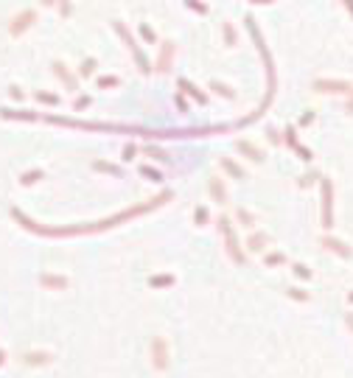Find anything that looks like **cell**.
I'll return each instance as SVG.
<instances>
[{
    "mask_svg": "<svg viewBox=\"0 0 353 378\" xmlns=\"http://www.w3.org/2000/svg\"><path fill=\"white\" fill-rule=\"evenodd\" d=\"M87 104H90V98H87V95H81V98H79V104H76V110H85Z\"/></svg>",
    "mask_w": 353,
    "mask_h": 378,
    "instance_id": "40",
    "label": "cell"
},
{
    "mask_svg": "<svg viewBox=\"0 0 353 378\" xmlns=\"http://www.w3.org/2000/svg\"><path fill=\"white\" fill-rule=\"evenodd\" d=\"M174 283H177L174 275H152V278H149V286H152V289H165V286H174Z\"/></svg>",
    "mask_w": 353,
    "mask_h": 378,
    "instance_id": "16",
    "label": "cell"
},
{
    "mask_svg": "<svg viewBox=\"0 0 353 378\" xmlns=\"http://www.w3.org/2000/svg\"><path fill=\"white\" fill-rule=\"evenodd\" d=\"M269 241V236L266 233H253V236L247 238V249H253V252H261L264 249V244Z\"/></svg>",
    "mask_w": 353,
    "mask_h": 378,
    "instance_id": "18",
    "label": "cell"
},
{
    "mask_svg": "<svg viewBox=\"0 0 353 378\" xmlns=\"http://www.w3.org/2000/svg\"><path fill=\"white\" fill-rule=\"evenodd\" d=\"M185 6H188L191 11H196V14H207V3H202V0H185Z\"/></svg>",
    "mask_w": 353,
    "mask_h": 378,
    "instance_id": "24",
    "label": "cell"
},
{
    "mask_svg": "<svg viewBox=\"0 0 353 378\" xmlns=\"http://www.w3.org/2000/svg\"><path fill=\"white\" fill-rule=\"evenodd\" d=\"M112 31H115V34H118V37H121V39H123V45H127V48H129V51H132V56H135V53H137V51H140V48H137V42H135V37H132V31H129V28H127V23H121V20H115V23H112Z\"/></svg>",
    "mask_w": 353,
    "mask_h": 378,
    "instance_id": "8",
    "label": "cell"
},
{
    "mask_svg": "<svg viewBox=\"0 0 353 378\" xmlns=\"http://www.w3.org/2000/svg\"><path fill=\"white\" fill-rule=\"evenodd\" d=\"M236 149L244 154V157H250V160H253V163H264V152H261L258 146H253V143L238 140V143H236Z\"/></svg>",
    "mask_w": 353,
    "mask_h": 378,
    "instance_id": "10",
    "label": "cell"
},
{
    "mask_svg": "<svg viewBox=\"0 0 353 378\" xmlns=\"http://www.w3.org/2000/svg\"><path fill=\"white\" fill-rule=\"evenodd\" d=\"M3 362H6V353H3V350H0V367H3Z\"/></svg>",
    "mask_w": 353,
    "mask_h": 378,
    "instance_id": "45",
    "label": "cell"
},
{
    "mask_svg": "<svg viewBox=\"0 0 353 378\" xmlns=\"http://www.w3.org/2000/svg\"><path fill=\"white\" fill-rule=\"evenodd\" d=\"M224 39H227V45H236V28H233L230 23L224 26Z\"/></svg>",
    "mask_w": 353,
    "mask_h": 378,
    "instance_id": "33",
    "label": "cell"
},
{
    "mask_svg": "<svg viewBox=\"0 0 353 378\" xmlns=\"http://www.w3.org/2000/svg\"><path fill=\"white\" fill-rule=\"evenodd\" d=\"M123 160H127V163H129V160H135V143H129V146L123 149Z\"/></svg>",
    "mask_w": 353,
    "mask_h": 378,
    "instance_id": "38",
    "label": "cell"
},
{
    "mask_svg": "<svg viewBox=\"0 0 353 378\" xmlns=\"http://www.w3.org/2000/svg\"><path fill=\"white\" fill-rule=\"evenodd\" d=\"M331 207H334V185L328 179H322V227H334Z\"/></svg>",
    "mask_w": 353,
    "mask_h": 378,
    "instance_id": "7",
    "label": "cell"
},
{
    "mask_svg": "<svg viewBox=\"0 0 353 378\" xmlns=\"http://www.w3.org/2000/svg\"><path fill=\"white\" fill-rule=\"evenodd\" d=\"M51 359V353H23V364H28V367H43Z\"/></svg>",
    "mask_w": 353,
    "mask_h": 378,
    "instance_id": "14",
    "label": "cell"
},
{
    "mask_svg": "<svg viewBox=\"0 0 353 378\" xmlns=\"http://www.w3.org/2000/svg\"><path fill=\"white\" fill-rule=\"evenodd\" d=\"M93 70H95V59H85V62H81V70H79V73H81V76H90Z\"/></svg>",
    "mask_w": 353,
    "mask_h": 378,
    "instance_id": "31",
    "label": "cell"
},
{
    "mask_svg": "<svg viewBox=\"0 0 353 378\" xmlns=\"http://www.w3.org/2000/svg\"><path fill=\"white\" fill-rule=\"evenodd\" d=\"M53 73H56L59 79H62V84H65L68 90H79V81H76V76H70V73H68V68H65L62 62H53Z\"/></svg>",
    "mask_w": 353,
    "mask_h": 378,
    "instance_id": "11",
    "label": "cell"
},
{
    "mask_svg": "<svg viewBox=\"0 0 353 378\" xmlns=\"http://www.w3.org/2000/svg\"><path fill=\"white\" fill-rule=\"evenodd\" d=\"M0 118H17V121H34L37 115H31V112H17V110H0Z\"/></svg>",
    "mask_w": 353,
    "mask_h": 378,
    "instance_id": "20",
    "label": "cell"
},
{
    "mask_svg": "<svg viewBox=\"0 0 353 378\" xmlns=\"http://www.w3.org/2000/svg\"><path fill=\"white\" fill-rule=\"evenodd\" d=\"M174 56H177V45L171 39H165L163 45H160V56H157V65H154V70H160V73H169L171 65H174Z\"/></svg>",
    "mask_w": 353,
    "mask_h": 378,
    "instance_id": "6",
    "label": "cell"
},
{
    "mask_svg": "<svg viewBox=\"0 0 353 378\" xmlns=\"http://www.w3.org/2000/svg\"><path fill=\"white\" fill-rule=\"evenodd\" d=\"M348 112L353 115V93H350V101H348Z\"/></svg>",
    "mask_w": 353,
    "mask_h": 378,
    "instance_id": "44",
    "label": "cell"
},
{
    "mask_svg": "<svg viewBox=\"0 0 353 378\" xmlns=\"http://www.w3.org/2000/svg\"><path fill=\"white\" fill-rule=\"evenodd\" d=\"M295 272H297V278H303V280L311 278V269L306 266V263H295Z\"/></svg>",
    "mask_w": 353,
    "mask_h": 378,
    "instance_id": "30",
    "label": "cell"
},
{
    "mask_svg": "<svg viewBox=\"0 0 353 378\" xmlns=\"http://www.w3.org/2000/svg\"><path fill=\"white\" fill-rule=\"evenodd\" d=\"M165 199H171L169 191H165L163 196H154V199H149L146 205L127 207V210H121L118 216H110V219L98 221V224H85V227H39L37 221L28 219V216H23L17 207L11 210V216L20 221L23 230H31V233H37V236H56V238H62V236H87V233H101V230H110V227H115V224H123V221H129V219H135V216L146 213V210H154L157 205H165Z\"/></svg>",
    "mask_w": 353,
    "mask_h": 378,
    "instance_id": "1",
    "label": "cell"
},
{
    "mask_svg": "<svg viewBox=\"0 0 353 378\" xmlns=\"http://www.w3.org/2000/svg\"><path fill=\"white\" fill-rule=\"evenodd\" d=\"M286 143H289L292 149H295L297 143H300V140H297V135H295V129H292V126H289V129H286Z\"/></svg>",
    "mask_w": 353,
    "mask_h": 378,
    "instance_id": "37",
    "label": "cell"
},
{
    "mask_svg": "<svg viewBox=\"0 0 353 378\" xmlns=\"http://www.w3.org/2000/svg\"><path fill=\"white\" fill-rule=\"evenodd\" d=\"M211 87L216 90V93L221 95V98H236V93H233V87H227V84H221V81H213Z\"/></svg>",
    "mask_w": 353,
    "mask_h": 378,
    "instance_id": "22",
    "label": "cell"
},
{
    "mask_svg": "<svg viewBox=\"0 0 353 378\" xmlns=\"http://www.w3.org/2000/svg\"><path fill=\"white\" fill-rule=\"evenodd\" d=\"M146 154H149L152 160H169V154H165L163 149H146Z\"/></svg>",
    "mask_w": 353,
    "mask_h": 378,
    "instance_id": "34",
    "label": "cell"
},
{
    "mask_svg": "<svg viewBox=\"0 0 353 378\" xmlns=\"http://www.w3.org/2000/svg\"><path fill=\"white\" fill-rule=\"evenodd\" d=\"M283 261H286V255H283V252H269V255L264 258V263H266V266H280Z\"/></svg>",
    "mask_w": 353,
    "mask_h": 378,
    "instance_id": "26",
    "label": "cell"
},
{
    "mask_svg": "<svg viewBox=\"0 0 353 378\" xmlns=\"http://www.w3.org/2000/svg\"><path fill=\"white\" fill-rule=\"evenodd\" d=\"M118 84H121V79H118V76H101V79H98V87H101V90L118 87Z\"/></svg>",
    "mask_w": 353,
    "mask_h": 378,
    "instance_id": "27",
    "label": "cell"
},
{
    "mask_svg": "<svg viewBox=\"0 0 353 378\" xmlns=\"http://www.w3.org/2000/svg\"><path fill=\"white\" fill-rule=\"evenodd\" d=\"M253 3H258V6H269V3H275V0H253Z\"/></svg>",
    "mask_w": 353,
    "mask_h": 378,
    "instance_id": "43",
    "label": "cell"
},
{
    "mask_svg": "<svg viewBox=\"0 0 353 378\" xmlns=\"http://www.w3.org/2000/svg\"><path fill=\"white\" fill-rule=\"evenodd\" d=\"M238 219L244 221V227H255V216H253V213H247L244 207H238Z\"/></svg>",
    "mask_w": 353,
    "mask_h": 378,
    "instance_id": "28",
    "label": "cell"
},
{
    "mask_svg": "<svg viewBox=\"0 0 353 378\" xmlns=\"http://www.w3.org/2000/svg\"><path fill=\"white\" fill-rule=\"evenodd\" d=\"M43 6H53V9H59V17H70V14H73V3H70V0H43Z\"/></svg>",
    "mask_w": 353,
    "mask_h": 378,
    "instance_id": "17",
    "label": "cell"
},
{
    "mask_svg": "<svg viewBox=\"0 0 353 378\" xmlns=\"http://www.w3.org/2000/svg\"><path fill=\"white\" fill-rule=\"evenodd\" d=\"M37 98L43 101V104H59V98H56V95H51V93H43V90L37 93Z\"/></svg>",
    "mask_w": 353,
    "mask_h": 378,
    "instance_id": "35",
    "label": "cell"
},
{
    "mask_svg": "<svg viewBox=\"0 0 353 378\" xmlns=\"http://www.w3.org/2000/svg\"><path fill=\"white\" fill-rule=\"evenodd\" d=\"M140 34H143V39H146V42H157V37H154V31H152V26H146V23L140 26Z\"/></svg>",
    "mask_w": 353,
    "mask_h": 378,
    "instance_id": "32",
    "label": "cell"
},
{
    "mask_svg": "<svg viewBox=\"0 0 353 378\" xmlns=\"http://www.w3.org/2000/svg\"><path fill=\"white\" fill-rule=\"evenodd\" d=\"M348 325H350V328H353V317H348Z\"/></svg>",
    "mask_w": 353,
    "mask_h": 378,
    "instance_id": "46",
    "label": "cell"
},
{
    "mask_svg": "<svg viewBox=\"0 0 353 378\" xmlns=\"http://www.w3.org/2000/svg\"><path fill=\"white\" fill-rule=\"evenodd\" d=\"M177 104H179V110H182V112H188V104H185L182 95H177Z\"/></svg>",
    "mask_w": 353,
    "mask_h": 378,
    "instance_id": "41",
    "label": "cell"
},
{
    "mask_svg": "<svg viewBox=\"0 0 353 378\" xmlns=\"http://www.w3.org/2000/svg\"><path fill=\"white\" fill-rule=\"evenodd\" d=\"M221 168H224V171H230L236 179H244V168L238 165V163H233V160H221Z\"/></svg>",
    "mask_w": 353,
    "mask_h": 378,
    "instance_id": "21",
    "label": "cell"
},
{
    "mask_svg": "<svg viewBox=\"0 0 353 378\" xmlns=\"http://www.w3.org/2000/svg\"><path fill=\"white\" fill-rule=\"evenodd\" d=\"M149 350H152V367L154 370H160V373L169 370V342H165L163 336H154Z\"/></svg>",
    "mask_w": 353,
    "mask_h": 378,
    "instance_id": "4",
    "label": "cell"
},
{
    "mask_svg": "<svg viewBox=\"0 0 353 378\" xmlns=\"http://www.w3.org/2000/svg\"><path fill=\"white\" fill-rule=\"evenodd\" d=\"M179 90H185V93H188L194 101H199V104H207V95L202 93V90L196 87V84H191L188 79H179Z\"/></svg>",
    "mask_w": 353,
    "mask_h": 378,
    "instance_id": "13",
    "label": "cell"
},
{
    "mask_svg": "<svg viewBox=\"0 0 353 378\" xmlns=\"http://www.w3.org/2000/svg\"><path fill=\"white\" fill-rule=\"evenodd\" d=\"M39 283L48 286V289L62 291V289H68V283H70V280L65 278V275H43V278H39Z\"/></svg>",
    "mask_w": 353,
    "mask_h": 378,
    "instance_id": "12",
    "label": "cell"
},
{
    "mask_svg": "<svg viewBox=\"0 0 353 378\" xmlns=\"http://www.w3.org/2000/svg\"><path fill=\"white\" fill-rule=\"evenodd\" d=\"M342 6H345V9H348V14L353 17V0H342Z\"/></svg>",
    "mask_w": 353,
    "mask_h": 378,
    "instance_id": "42",
    "label": "cell"
},
{
    "mask_svg": "<svg viewBox=\"0 0 353 378\" xmlns=\"http://www.w3.org/2000/svg\"><path fill=\"white\" fill-rule=\"evenodd\" d=\"M348 300H350V303H353V291H350V294H348Z\"/></svg>",
    "mask_w": 353,
    "mask_h": 378,
    "instance_id": "47",
    "label": "cell"
},
{
    "mask_svg": "<svg viewBox=\"0 0 353 378\" xmlns=\"http://www.w3.org/2000/svg\"><path fill=\"white\" fill-rule=\"evenodd\" d=\"M207 188H211V196H213V199H216L219 205H224V202H227V194H224V188H221V179H219V177H211Z\"/></svg>",
    "mask_w": 353,
    "mask_h": 378,
    "instance_id": "15",
    "label": "cell"
},
{
    "mask_svg": "<svg viewBox=\"0 0 353 378\" xmlns=\"http://www.w3.org/2000/svg\"><path fill=\"white\" fill-rule=\"evenodd\" d=\"M140 174L152 177V182H163V174H160V171H154V168H149V165H143V168H140Z\"/></svg>",
    "mask_w": 353,
    "mask_h": 378,
    "instance_id": "29",
    "label": "cell"
},
{
    "mask_svg": "<svg viewBox=\"0 0 353 378\" xmlns=\"http://www.w3.org/2000/svg\"><path fill=\"white\" fill-rule=\"evenodd\" d=\"M39 177H43V168H34V171L23 174V177H20V182H23V185H34Z\"/></svg>",
    "mask_w": 353,
    "mask_h": 378,
    "instance_id": "23",
    "label": "cell"
},
{
    "mask_svg": "<svg viewBox=\"0 0 353 378\" xmlns=\"http://www.w3.org/2000/svg\"><path fill=\"white\" fill-rule=\"evenodd\" d=\"M95 171H107V174H115V177H123V171L118 165H110V163H93Z\"/></svg>",
    "mask_w": 353,
    "mask_h": 378,
    "instance_id": "25",
    "label": "cell"
},
{
    "mask_svg": "<svg viewBox=\"0 0 353 378\" xmlns=\"http://www.w3.org/2000/svg\"><path fill=\"white\" fill-rule=\"evenodd\" d=\"M9 95H11V98H14V101L26 98V95H23V90H20V87H9Z\"/></svg>",
    "mask_w": 353,
    "mask_h": 378,
    "instance_id": "39",
    "label": "cell"
},
{
    "mask_svg": "<svg viewBox=\"0 0 353 378\" xmlns=\"http://www.w3.org/2000/svg\"><path fill=\"white\" fill-rule=\"evenodd\" d=\"M322 247H325L328 252H334V255H339V258H350L353 255V249L348 247V244L339 241V238H331V236L322 238Z\"/></svg>",
    "mask_w": 353,
    "mask_h": 378,
    "instance_id": "9",
    "label": "cell"
},
{
    "mask_svg": "<svg viewBox=\"0 0 353 378\" xmlns=\"http://www.w3.org/2000/svg\"><path fill=\"white\" fill-rule=\"evenodd\" d=\"M289 297H292V300H303V303H306V300H308V291H303V289H289Z\"/></svg>",
    "mask_w": 353,
    "mask_h": 378,
    "instance_id": "36",
    "label": "cell"
},
{
    "mask_svg": "<svg viewBox=\"0 0 353 378\" xmlns=\"http://www.w3.org/2000/svg\"><path fill=\"white\" fill-rule=\"evenodd\" d=\"M207 221H211V213H207L205 205H199V207L194 210V224H196V227H205Z\"/></svg>",
    "mask_w": 353,
    "mask_h": 378,
    "instance_id": "19",
    "label": "cell"
},
{
    "mask_svg": "<svg viewBox=\"0 0 353 378\" xmlns=\"http://www.w3.org/2000/svg\"><path fill=\"white\" fill-rule=\"evenodd\" d=\"M311 87L317 93H342V95H350L353 93V84L350 81H337V79H314Z\"/></svg>",
    "mask_w": 353,
    "mask_h": 378,
    "instance_id": "5",
    "label": "cell"
},
{
    "mask_svg": "<svg viewBox=\"0 0 353 378\" xmlns=\"http://www.w3.org/2000/svg\"><path fill=\"white\" fill-rule=\"evenodd\" d=\"M34 23H37V11H34V9H23V11H17V14L11 17L9 34H11V37H23Z\"/></svg>",
    "mask_w": 353,
    "mask_h": 378,
    "instance_id": "3",
    "label": "cell"
},
{
    "mask_svg": "<svg viewBox=\"0 0 353 378\" xmlns=\"http://www.w3.org/2000/svg\"><path fill=\"white\" fill-rule=\"evenodd\" d=\"M219 227H221V236H224V249H227V255L233 258V263H238V266H241V263H244V252H241V247H238L236 230H233V224L227 221V216H221V219H219Z\"/></svg>",
    "mask_w": 353,
    "mask_h": 378,
    "instance_id": "2",
    "label": "cell"
}]
</instances>
